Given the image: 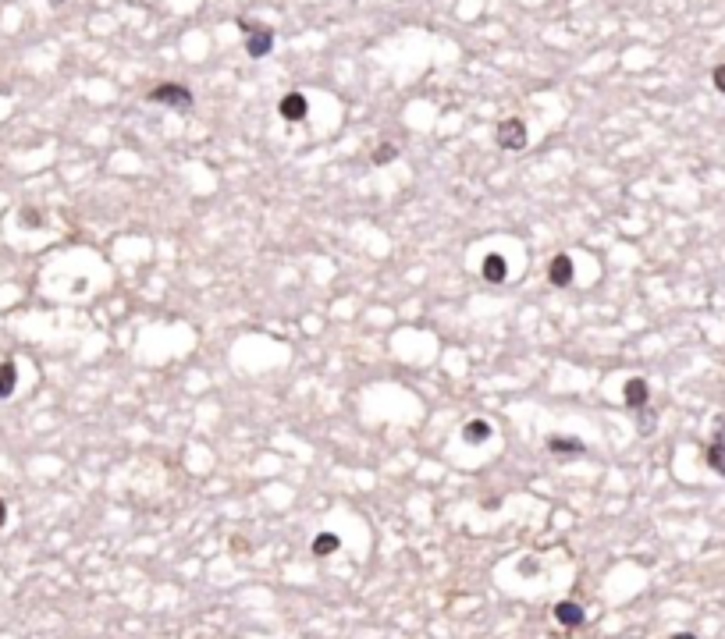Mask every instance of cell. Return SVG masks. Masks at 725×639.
I'll list each match as a JSON object with an SVG mask.
<instances>
[{
	"instance_id": "cell-12",
	"label": "cell",
	"mask_w": 725,
	"mask_h": 639,
	"mask_svg": "<svg viewBox=\"0 0 725 639\" xmlns=\"http://www.w3.org/2000/svg\"><path fill=\"white\" fill-rule=\"evenodd\" d=\"M338 547H342V540H338L335 533H320V536L313 540V554H317V558H327V554H335Z\"/></svg>"
},
{
	"instance_id": "cell-13",
	"label": "cell",
	"mask_w": 725,
	"mask_h": 639,
	"mask_svg": "<svg viewBox=\"0 0 725 639\" xmlns=\"http://www.w3.org/2000/svg\"><path fill=\"white\" fill-rule=\"evenodd\" d=\"M704 458H707V465H711L718 476H725V444H721V441H714V444L707 448V455H704Z\"/></svg>"
},
{
	"instance_id": "cell-10",
	"label": "cell",
	"mask_w": 725,
	"mask_h": 639,
	"mask_svg": "<svg viewBox=\"0 0 725 639\" xmlns=\"http://www.w3.org/2000/svg\"><path fill=\"white\" fill-rule=\"evenodd\" d=\"M491 437V423H483V419H473V423H466V430H462V441L466 444H483Z\"/></svg>"
},
{
	"instance_id": "cell-5",
	"label": "cell",
	"mask_w": 725,
	"mask_h": 639,
	"mask_svg": "<svg viewBox=\"0 0 725 639\" xmlns=\"http://www.w3.org/2000/svg\"><path fill=\"white\" fill-rule=\"evenodd\" d=\"M622 398H626V405H629L633 412H640V409L647 405V398H651V391H647V380H640V377L626 380V388H622Z\"/></svg>"
},
{
	"instance_id": "cell-3",
	"label": "cell",
	"mask_w": 725,
	"mask_h": 639,
	"mask_svg": "<svg viewBox=\"0 0 725 639\" xmlns=\"http://www.w3.org/2000/svg\"><path fill=\"white\" fill-rule=\"evenodd\" d=\"M498 146H502V149H509V153L527 149V125H523L519 118L502 121V125H498Z\"/></svg>"
},
{
	"instance_id": "cell-4",
	"label": "cell",
	"mask_w": 725,
	"mask_h": 639,
	"mask_svg": "<svg viewBox=\"0 0 725 639\" xmlns=\"http://www.w3.org/2000/svg\"><path fill=\"white\" fill-rule=\"evenodd\" d=\"M480 273H483V281H491V284H502V281L509 277V263H505V256H498V252L483 256V263H480Z\"/></svg>"
},
{
	"instance_id": "cell-8",
	"label": "cell",
	"mask_w": 725,
	"mask_h": 639,
	"mask_svg": "<svg viewBox=\"0 0 725 639\" xmlns=\"http://www.w3.org/2000/svg\"><path fill=\"white\" fill-rule=\"evenodd\" d=\"M555 618H558V625L576 628V625H583V607H580V604H573V600H562V604L555 607Z\"/></svg>"
},
{
	"instance_id": "cell-6",
	"label": "cell",
	"mask_w": 725,
	"mask_h": 639,
	"mask_svg": "<svg viewBox=\"0 0 725 639\" xmlns=\"http://www.w3.org/2000/svg\"><path fill=\"white\" fill-rule=\"evenodd\" d=\"M306 114H310V103H306L303 93H288L281 100V118L285 121H306Z\"/></svg>"
},
{
	"instance_id": "cell-14",
	"label": "cell",
	"mask_w": 725,
	"mask_h": 639,
	"mask_svg": "<svg viewBox=\"0 0 725 639\" xmlns=\"http://www.w3.org/2000/svg\"><path fill=\"white\" fill-rule=\"evenodd\" d=\"M395 157H398V146H395V142H381V146H377V153H373V164H377V167H384V164H391Z\"/></svg>"
},
{
	"instance_id": "cell-1",
	"label": "cell",
	"mask_w": 725,
	"mask_h": 639,
	"mask_svg": "<svg viewBox=\"0 0 725 639\" xmlns=\"http://www.w3.org/2000/svg\"><path fill=\"white\" fill-rule=\"evenodd\" d=\"M242 33H246V50L249 57H267L274 50V33L267 26H253V22H238Z\"/></svg>"
},
{
	"instance_id": "cell-2",
	"label": "cell",
	"mask_w": 725,
	"mask_h": 639,
	"mask_svg": "<svg viewBox=\"0 0 725 639\" xmlns=\"http://www.w3.org/2000/svg\"><path fill=\"white\" fill-rule=\"evenodd\" d=\"M150 100H153V103H164V107H174V111H189V107H192V93H189L185 86H178V82L157 86V89L150 93Z\"/></svg>"
},
{
	"instance_id": "cell-9",
	"label": "cell",
	"mask_w": 725,
	"mask_h": 639,
	"mask_svg": "<svg viewBox=\"0 0 725 639\" xmlns=\"http://www.w3.org/2000/svg\"><path fill=\"white\" fill-rule=\"evenodd\" d=\"M548 451H555V455H583L587 448H583V441H576V437H551L548 441Z\"/></svg>"
},
{
	"instance_id": "cell-17",
	"label": "cell",
	"mask_w": 725,
	"mask_h": 639,
	"mask_svg": "<svg viewBox=\"0 0 725 639\" xmlns=\"http://www.w3.org/2000/svg\"><path fill=\"white\" fill-rule=\"evenodd\" d=\"M672 639H697V635H690V632H679V635H672Z\"/></svg>"
},
{
	"instance_id": "cell-11",
	"label": "cell",
	"mask_w": 725,
	"mask_h": 639,
	"mask_svg": "<svg viewBox=\"0 0 725 639\" xmlns=\"http://www.w3.org/2000/svg\"><path fill=\"white\" fill-rule=\"evenodd\" d=\"M15 384H18L15 363H0V398H8V395L15 391Z\"/></svg>"
},
{
	"instance_id": "cell-15",
	"label": "cell",
	"mask_w": 725,
	"mask_h": 639,
	"mask_svg": "<svg viewBox=\"0 0 725 639\" xmlns=\"http://www.w3.org/2000/svg\"><path fill=\"white\" fill-rule=\"evenodd\" d=\"M711 79H714V89H718V93H725V64H718Z\"/></svg>"
},
{
	"instance_id": "cell-16",
	"label": "cell",
	"mask_w": 725,
	"mask_h": 639,
	"mask_svg": "<svg viewBox=\"0 0 725 639\" xmlns=\"http://www.w3.org/2000/svg\"><path fill=\"white\" fill-rule=\"evenodd\" d=\"M4 522H8V504L0 501V526H4Z\"/></svg>"
},
{
	"instance_id": "cell-7",
	"label": "cell",
	"mask_w": 725,
	"mask_h": 639,
	"mask_svg": "<svg viewBox=\"0 0 725 639\" xmlns=\"http://www.w3.org/2000/svg\"><path fill=\"white\" fill-rule=\"evenodd\" d=\"M573 259L569 256H555L551 259V266H548V277H551V284L555 288H566V284H573Z\"/></svg>"
}]
</instances>
